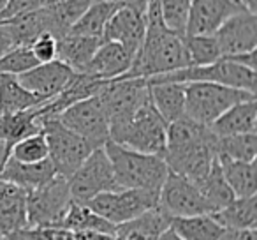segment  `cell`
<instances>
[{
  "label": "cell",
  "instance_id": "6da1fadb",
  "mask_svg": "<svg viewBox=\"0 0 257 240\" xmlns=\"http://www.w3.org/2000/svg\"><path fill=\"white\" fill-rule=\"evenodd\" d=\"M145 18H147V32L143 43L134 55L128 71L120 78H152L190 67L189 53L183 39L185 36H178L166 27L159 0L148 2Z\"/></svg>",
  "mask_w": 257,
  "mask_h": 240
},
{
  "label": "cell",
  "instance_id": "7a4b0ae2",
  "mask_svg": "<svg viewBox=\"0 0 257 240\" xmlns=\"http://www.w3.org/2000/svg\"><path fill=\"white\" fill-rule=\"evenodd\" d=\"M215 141L217 136L210 127L201 126L183 115L182 118L168 124L166 150L162 157L169 172L199 184L217 157Z\"/></svg>",
  "mask_w": 257,
  "mask_h": 240
},
{
  "label": "cell",
  "instance_id": "3957f363",
  "mask_svg": "<svg viewBox=\"0 0 257 240\" xmlns=\"http://www.w3.org/2000/svg\"><path fill=\"white\" fill-rule=\"evenodd\" d=\"M104 150L109 157L120 189H140L148 193L161 191L169 172L162 155L131 150L111 140L104 143Z\"/></svg>",
  "mask_w": 257,
  "mask_h": 240
},
{
  "label": "cell",
  "instance_id": "277c9868",
  "mask_svg": "<svg viewBox=\"0 0 257 240\" xmlns=\"http://www.w3.org/2000/svg\"><path fill=\"white\" fill-rule=\"evenodd\" d=\"M148 82H210L255 94V67L238 62L234 57H220L206 65H190L180 71L147 78Z\"/></svg>",
  "mask_w": 257,
  "mask_h": 240
},
{
  "label": "cell",
  "instance_id": "5b68a950",
  "mask_svg": "<svg viewBox=\"0 0 257 240\" xmlns=\"http://www.w3.org/2000/svg\"><path fill=\"white\" fill-rule=\"evenodd\" d=\"M252 97H255V94L218 83L189 82L185 83V117L210 127L232 104Z\"/></svg>",
  "mask_w": 257,
  "mask_h": 240
},
{
  "label": "cell",
  "instance_id": "8992f818",
  "mask_svg": "<svg viewBox=\"0 0 257 240\" xmlns=\"http://www.w3.org/2000/svg\"><path fill=\"white\" fill-rule=\"evenodd\" d=\"M97 97L104 106L109 122V136L120 131L140 108L150 101L147 78H116L107 79Z\"/></svg>",
  "mask_w": 257,
  "mask_h": 240
},
{
  "label": "cell",
  "instance_id": "52a82bcc",
  "mask_svg": "<svg viewBox=\"0 0 257 240\" xmlns=\"http://www.w3.org/2000/svg\"><path fill=\"white\" fill-rule=\"evenodd\" d=\"M166 133L168 124L148 101L120 131L111 134L109 140L131 150L162 155L166 150Z\"/></svg>",
  "mask_w": 257,
  "mask_h": 240
},
{
  "label": "cell",
  "instance_id": "ba28073f",
  "mask_svg": "<svg viewBox=\"0 0 257 240\" xmlns=\"http://www.w3.org/2000/svg\"><path fill=\"white\" fill-rule=\"evenodd\" d=\"M43 131L46 134L50 161L53 163L57 175L65 179L72 175L79 168L83 161L92 154L95 148L88 140L76 134L69 127H65L58 118H48L43 122Z\"/></svg>",
  "mask_w": 257,
  "mask_h": 240
},
{
  "label": "cell",
  "instance_id": "9c48e42d",
  "mask_svg": "<svg viewBox=\"0 0 257 240\" xmlns=\"http://www.w3.org/2000/svg\"><path fill=\"white\" fill-rule=\"evenodd\" d=\"M72 196L69 191V180L55 175L50 182L27 194V222L29 228H50L58 226L62 214Z\"/></svg>",
  "mask_w": 257,
  "mask_h": 240
},
{
  "label": "cell",
  "instance_id": "30bf717a",
  "mask_svg": "<svg viewBox=\"0 0 257 240\" xmlns=\"http://www.w3.org/2000/svg\"><path fill=\"white\" fill-rule=\"evenodd\" d=\"M67 180L72 200L81 203H86L100 193L120 189L114 179L109 157L104 150V145L95 148Z\"/></svg>",
  "mask_w": 257,
  "mask_h": 240
},
{
  "label": "cell",
  "instance_id": "8fae6325",
  "mask_svg": "<svg viewBox=\"0 0 257 240\" xmlns=\"http://www.w3.org/2000/svg\"><path fill=\"white\" fill-rule=\"evenodd\" d=\"M159 193H148L140 189H118L100 193L86 201L90 208L111 224H121L138 217L143 212L157 207Z\"/></svg>",
  "mask_w": 257,
  "mask_h": 240
},
{
  "label": "cell",
  "instance_id": "7c38bea8",
  "mask_svg": "<svg viewBox=\"0 0 257 240\" xmlns=\"http://www.w3.org/2000/svg\"><path fill=\"white\" fill-rule=\"evenodd\" d=\"M159 208L171 219L197 214H211L199 186L175 172H168L159 191Z\"/></svg>",
  "mask_w": 257,
  "mask_h": 240
},
{
  "label": "cell",
  "instance_id": "4fadbf2b",
  "mask_svg": "<svg viewBox=\"0 0 257 240\" xmlns=\"http://www.w3.org/2000/svg\"><path fill=\"white\" fill-rule=\"evenodd\" d=\"M57 118L65 127L88 140L93 147H102L109 140L107 115L97 96L71 104Z\"/></svg>",
  "mask_w": 257,
  "mask_h": 240
},
{
  "label": "cell",
  "instance_id": "5bb4252c",
  "mask_svg": "<svg viewBox=\"0 0 257 240\" xmlns=\"http://www.w3.org/2000/svg\"><path fill=\"white\" fill-rule=\"evenodd\" d=\"M222 57H236L255 51L257 46V15L239 11L227 18L213 34Z\"/></svg>",
  "mask_w": 257,
  "mask_h": 240
},
{
  "label": "cell",
  "instance_id": "9a60e30c",
  "mask_svg": "<svg viewBox=\"0 0 257 240\" xmlns=\"http://www.w3.org/2000/svg\"><path fill=\"white\" fill-rule=\"evenodd\" d=\"M243 11L236 0H192L185 36H213L232 15Z\"/></svg>",
  "mask_w": 257,
  "mask_h": 240
},
{
  "label": "cell",
  "instance_id": "2e32d148",
  "mask_svg": "<svg viewBox=\"0 0 257 240\" xmlns=\"http://www.w3.org/2000/svg\"><path fill=\"white\" fill-rule=\"evenodd\" d=\"M72 74H74V71L64 62L51 60L44 62V64H37L36 67L22 72L16 78L34 96H37L43 101H50L62 92V89L67 85Z\"/></svg>",
  "mask_w": 257,
  "mask_h": 240
},
{
  "label": "cell",
  "instance_id": "e0dca14e",
  "mask_svg": "<svg viewBox=\"0 0 257 240\" xmlns=\"http://www.w3.org/2000/svg\"><path fill=\"white\" fill-rule=\"evenodd\" d=\"M147 32V18L141 13L121 4L106 23L102 41L120 43L127 51L136 55Z\"/></svg>",
  "mask_w": 257,
  "mask_h": 240
},
{
  "label": "cell",
  "instance_id": "ac0fdd59",
  "mask_svg": "<svg viewBox=\"0 0 257 240\" xmlns=\"http://www.w3.org/2000/svg\"><path fill=\"white\" fill-rule=\"evenodd\" d=\"M134 55L127 51L120 43L102 41L97 51L93 53L85 72L99 79H116L123 76L133 64Z\"/></svg>",
  "mask_w": 257,
  "mask_h": 240
},
{
  "label": "cell",
  "instance_id": "d6986e66",
  "mask_svg": "<svg viewBox=\"0 0 257 240\" xmlns=\"http://www.w3.org/2000/svg\"><path fill=\"white\" fill-rule=\"evenodd\" d=\"M27 191L0 179V236L29 228Z\"/></svg>",
  "mask_w": 257,
  "mask_h": 240
},
{
  "label": "cell",
  "instance_id": "ffe728a7",
  "mask_svg": "<svg viewBox=\"0 0 257 240\" xmlns=\"http://www.w3.org/2000/svg\"><path fill=\"white\" fill-rule=\"evenodd\" d=\"M211 133L217 138L231 134L255 133L257 129V103L255 97L239 101L225 110L210 126Z\"/></svg>",
  "mask_w": 257,
  "mask_h": 240
},
{
  "label": "cell",
  "instance_id": "44dd1931",
  "mask_svg": "<svg viewBox=\"0 0 257 240\" xmlns=\"http://www.w3.org/2000/svg\"><path fill=\"white\" fill-rule=\"evenodd\" d=\"M55 175H57V172H55V166L50 161V157L39 163H20L9 157L2 173H0V179L16 184L29 193V191L37 189V187L50 182Z\"/></svg>",
  "mask_w": 257,
  "mask_h": 240
},
{
  "label": "cell",
  "instance_id": "7402d4cb",
  "mask_svg": "<svg viewBox=\"0 0 257 240\" xmlns=\"http://www.w3.org/2000/svg\"><path fill=\"white\" fill-rule=\"evenodd\" d=\"M148 90L152 106L166 124L175 122L185 115V83L148 82Z\"/></svg>",
  "mask_w": 257,
  "mask_h": 240
},
{
  "label": "cell",
  "instance_id": "603a6c76",
  "mask_svg": "<svg viewBox=\"0 0 257 240\" xmlns=\"http://www.w3.org/2000/svg\"><path fill=\"white\" fill-rule=\"evenodd\" d=\"M43 131V120H41V104L36 108H29L15 113L0 115V138L11 150L18 141L32 136V134Z\"/></svg>",
  "mask_w": 257,
  "mask_h": 240
},
{
  "label": "cell",
  "instance_id": "cb8c5ba5",
  "mask_svg": "<svg viewBox=\"0 0 257 240\" xmlns=\"http://www.w3.org/2000/svg\"><path fill=\"white\" fill-rule=\"evenodd\" d=\"M100 43L102 41L93 39V37L65 34L62 39H58L57 60L64 62L74 72H85Z\"/></svg>",
  "mask_w": 257,
  "mask_h": 240
},
{
  "label": "cell",
  "instance_id": "d4e9b609",
  "mask_svg": "<svg viewBox=\"0 0 257 240\" xmlns=\"http://www.w3.org/2000/svg\"><path fill=\"white\" fill-rule=\"evenodd\" d=\"M169 228L182 240H222L225 228L213 214H197L171 219Z\"/></svg>",
  "mask_w": 257,
  "mask_h": 240
},
{
  "label": "cell",
  "instance_id": "484cf974",
  "mask_svg": "<svg viewBox=\"0 0 257 240\" xmlns=\"http://www.w3.org/2000/svg\"><path fill=\"white\" fill-rule=\"evenodd\" d=\"M217 159L222 173H224L225 182L229 184L234 198H246L255 194V161L243 163L229 157H222V155H217Z\"/></svg>",
  "mask_w": 257,
  "mask_h": 240
},
{
  "label": "cell",
  "instance_id": "4316f807",
  "mask_svg": "<svg viewBox=\"0 0 257 240\" xmlns=\"http://www.w3.org/2000/svg\"><path fill=\"white\" fill-rule=\"evenodd\" d=\"M57 228L69 229L72 233L86 231V229L114 233V224H111L106 219L100 217L99 214H95L86 203H81V201H76V200H71V203L67 205V208L62 214L60 222H58Z\"/></svg>",
  "mask_w": 257,
  "mask_h": 240
},
{
  "label": "cell",
  "instance_id": "83f0119b",
  "mask_svg": "<svg viewBox=\"0 0 257 240\" xmlns=\"http://www.w3.org/2000/svg\"><path fill=\"white\" fill-rule=\"evenodd\" d=\"M121 4H114V2H106V0H93L88 6L85 13L78 18V22L72 25L69 34H78V36L93 37V39L102 41L104 29L106 23L109 22L111 15L120 8Z\"/></svg>",
  "mask_w": 257,
  "mask_h": 240
},
{
  "label": "cell",
  "instance_id": "f1b7e54d",
  "mask_svg": "<svg viewBox=\"0 0 257 240\" xmlns=\"http://www.w3.org/2000/svg\"><path fill=\"white\" fill-rule=\"evenodd\" d=\"M43 103L46 101L27 90L15 74H0V115L29 110Z\"/></svg>",
  "mask_w": 257,
  "mask_h": 240
},
{
  "label": "cell",
  "instance_id": "f546056e",
  "mask_svg": "<svg viewBox=\"0 0 257 240\" xmlns=\"http://www.w3.org/2000/svg\"><path fill=\"white\" fill-rule=\"evenodd\" d=\"M225 229H246L257 224V198H234L227 207L218 212H211Z\"/></svg>",
  "mask_w": 257,
  "mask_h": 240
},
{
  "label": "cell",
  "instance_id": "4dcf8cb0",
  "mask_svg": "<svg viewBox=\"0 0 257 240\" xmlns=\"http://www.w3.org/2000/svg\"><path fill=\"white\" fill-rule=\"evenodd\" d=\"M197 186H199L201 193H203V198L206 200L210 212H218L220 208L227 207L234 200V194H232L229 184L225 182L217 157H215L210 172L206 173V177Z\"/></svg>",
  "mask_w": 257,
  "mask_h": 240
},
{
  "label": "cell",
  "instance_id": "1f68e13d",
  "mask_svg": "<svg viewBox=\"0 0 257 240\" xmlns=\"http://www.w3.org/2000/svg\"><path fill=\"white\" fill-rule=\"evenodd\" d=\"M215 152L222 157L234 159V161L252 163L257 155V134L243 133L231 134V136L217 138L215 141Z\"/></svg>",
  "mask_w": 257,
  "mask_h": 240
},
{
  "label": "cell",
  "instance_id": "d6a6232c",
  "mask_svg": "<svg viewBox=\"0 0 257 240\" xmlns=\"http://www.w3.org/2000/svg\"><path fill=\"white\" fill-rule=\"evenodd\" d=\"M183 39L190 65H206L222 57L215 36H185Z\"/></svg>",
  "mask_w": 257,
  "mask_h": 240
},
{
  "label": "cell",
  "instance_id": "836d02e7",
  "mask_svg": "<svg viewBox=\"0 0 257 240\" xmlns=\"http://www.w3.org/2000/svg\"><path fill=\"white\" fill-rule=\"evenodd\" d=\"M48 155H50V150H48L46 134H44V131H39L32 136L18 141L11 148L9 157L16 159L20 163H39L48 159Z\"/></svg>",
  "mask_w": 257,
  "mask_h": 240
},
{
  "label": "cell",
  "instance_id": "e575fe53",
  "mask_svg": "<svg viewBox=\"0 0 257 240\" xmlns=\"http://www.w3.org/2000/svg\"><path fill=\"white\" fill-rule=\"evenodd\" d=\"M190 4H192V0H159L161 15L166 27L178 36H185Z\"/></svg>",
  "mask_w": 257,
  "mask_h": 240
},
{
  "label": "cell",
  "instance_id": "d590c367",
  "mask_svg": "<svg viewBox=\"0 0 257 240\" xmlns=\"http://www.w3.org/2000/svg\"><path fill=\"white\" fill-rule=\"evenodd\" d=\"M39 62L32 55L29 46H16L6 51L0 57V74H22L29 69L36 67Z\"/></svg>",
  "mask_w": 257,
  "mask_h": 240
},
{
  "label": "cell",
  "instance_id": "8d00e7d4",
  "mask_svg": "<svg viewBox=\"0 0 257 240\" xmlns=\"http://www.w3.org/2000/svg\"><path fill=\"white\" fill-rule=\"evenodd\" d=\"M29 48H30V51H32V55L36 57V60L39 62V64L57 60L58 39L55 36H51V34L44 32V34H41L39 37H36Z\"/></svg>",
  "mask_w": 257,
  "mask_h": 240
},
{
  "label": "cell",
  "instance_id": "74e56055",
  "mask_svg": "<svg viewBox=\"0 0 257 240\" xmlns=\"http://www.w3.org/2000/svg\"><path fill=\"white\" fill-rule=\"evenodd\" d=\"M46 2H50V0H8L4 8L0 9V22L15 18L18 15H23V13L34 11V9H39Z\"/></svg>",
  "mask_w": 257,
  "mask_h": 240
},
{
  "label": "cell",
  "instance_id": "f35d334b",
  "mask_svg": "<svg viewBox=\"0 0 257 240\" xmlns=\"http://www.w3.org/2000/svg\"><path fill=\"white\" fill-rule=\"evenodd\" d=\"M32 235L37 240H76L74 233L64 228H57V226H50V228H29Z\"/></svg>",
  "mask_w": 257,
  "mask_h": 240
},
{
  "label": "cell",
  "instance_id": "ab89813d",
  "mask_svg": "<svg viewBox=\"0 0 257 240\" xmlns=\"http://www.w3.org/2000/svg\"><path fill=\"white\" fill-rule=\"evenodd\" d=\"M222 240H257V229H225V235Z\"/></svg>",
  "mask_w": 257,
  "mask_h": 240
},
{
  "label": "cell",
  "instance_id": "60d3db41",
  "mask_svg": "<svg viewBox=\"0 0 257 240\" xmlns=\"http://www.w3.org/2000/svg\"><path fill=\"white\" fill-rule=\"evenodd\" d=\"M76 240H116L114 233L97 231V229H86V231L74 233Z\"/></svg>",
  "mask_w": 257,
  "mask_h": 240
},
{
  "label": "cell",
  "instance_id": "b9f144b4",
  "mask_svg": "<svg viewBox=\"0 0 257 240\" xmlns=\"http://www.w3.org/2000/svg\"><path fill=\"white\" fill-rule=\"evenodd\" d=\"M6 238H8V240H37L36 236L32 235V231H30L29 228L9 233V235H6Z\"/></svg>",
  "mask_w": 257,
  "mask_h": 240
},
{
  "label": "cell",
  "instance_id": "7bdbcfd3",
  "mask_svg": "<svg viewBox=\"0 0 257 240\" xmlns=\"http://www.w3.org/2000/svg\"><path fill=\"white\" fill-rule=\"evenodd\" d=\"M9 154H11V150H9V147L6 145V141L0 138V173H2V170H4L6 163H8L9 159Z\"/></svg>",
  "mask_w": 257,
  "mask_h": 240
},
{
  "label": "cell",
  "instance_id": "ee69618b",
  "mask_svg": "<svg viewBox=\"0 0 257 240\" xmlns=\"http://www.w3.org/2000/svg\"><path fill=\"white\" fill-rule=\"evenodd\" d=\"M13 48V44H11V41H9V37H8V34L4 32V29L0 27V57L6 53V51H9Z\"/></svg>",
  "mask_w": 257,
  "mask_h": 240
},
{
  "label": "cell",
  "instance_id": "f6af8a7d",
  "mask_svg": "<svg viewBox=\"0 0 257 240\" xmlns=\"http://www.w3.org/2000/svg\"><path fill=\"white\" fill-rule=\"evenodd\" d=\"M241 6L243 11L250 13V15H257V0H236Z\"/></svg>",
  "mask_w": 257,
  "mask_h": 240
},
{
  "label": "cell",
  "instance_id": "bcb514c9",
  "mask_svg": "<svg viewBox=\"0 0 257 240\" xmlns=\"http://www.w3.org/2000/svg\"><path fill=\"white\" fill-rule=\"evenodd\" d=\"M157 240H182V238H180V236L176 235V233L173 231L171 228H168L164 233H161V236H159Z\"/></svg>",
  "mask_w": 257,
  "mask_h": 240
},
{
  "label": "cell",
  "instance_id": "7dc6e473",
  "mask_svg": "<svg viewBox=\"0 0 257 240\" xmlns=\"http://www.w3.org/2000/svg\"><path fill=\"white\" fill-rule=\"evenodd\" d=\"M6 2H8V0H0V9L4 8V6H6Z\"/></svg>",
  "mask_w": 257,
  "mask_h": 240
}]
</instances>
